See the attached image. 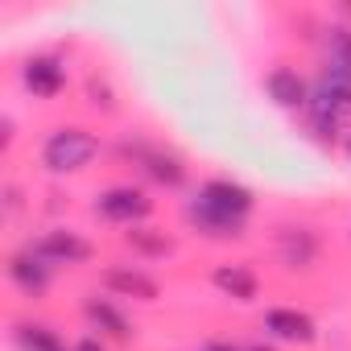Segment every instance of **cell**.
Instances as JSON below:
<instances>
[{"label":"cell","mask_w":351,"mask_h":351,"mask_svg":"<svg viewBox=\"0 0 351 351\" xmlns=\"http://www.w3.org/2000/svg\"><path fill=\"white\" fill-rule=\"evenodd\" d=\"M120 161L124 165H136V173L149 182V186H161V191H182L191 182V165L178 149H169L161 141H149V136H124L116 145Z\"/></svg>","instance_id":"1"},{"label":"cell","mask_w":351,"mask_h":351,"mask_svg":"<svg viewBox=\"0 0 351 351\" xmlns=\"http://www.w3.org/2000/svg\"><path fill=\"white\" fill-rule=\"evenodd\" d=\"M104 153V141L99 132L83 128V124H58L46 132L42 141V169L54 173V178H66V173H83L95 157Z\"/></svg>","instance_id":"2"},{"label":"cell","mask_w":351,"mask_h":351,"mask_svg":"<svg viewBox=\"0 0 351 351\" xmlns=\"http://www.w3.org/2000/svg\"><path fill=\"white\" fill-rule=\"evenodd\" d=\"M153 207L157 203H153V195L141 182H116V186L99 191L95 203H91V211L104 223H116V228H141V223H149Z\"/></svg>","instance_id":"3"},{"label":"cell","mask_w":351,"mask_h":351,"mask_svg":"<svg viewBox=\"0 0 351 351\" xmlns=\"http://www.w3.org/2000/svg\"><path fill=\"white\" fill-rule=\"evenodd\" d=\"M195 199H199L203 207H211V211H219V215L244 223V228H248V219H252V211H256V191L244 186L240 178H223V173H219V178L199 182Z\"/></svg>","instance_id":"4"},{"label":"cell","mask_w":351,"mask_h":351,"mask_svg":"<svg viewBox=\"0 0 351 351\" xmlns=\"http://www.w3.org/2000/svg\"><path fill=\"white\" fill-rule=\"evenodd\" d=\"M29 248L42 261H50L54 269H79V265L95 261V244L83 232H75V228H46L42 236L29 240Z\"/></svg>","instance_id":"5"},{"label":"cell","mask_w":351,"mask_h":351,"mask_svg":"<svg viewBox=\"0 0 351 351\" xmlns=\"http://www.w3.org/2000/svg\"><path fill=\"white\" fill-rule=\"evenodd\" d=\"M99 285L112 298H132V302H145V306L161 302V281L145 265H132V261H108L99 269Z\"/></svg>","instance_id":"6"},{"label":"cell","mask_w":351,"mask_h":351,"mask_svg":"<svg viewBox=\"0 0 351 351\" xmlns=\"http://www.w3.org/2000/svg\"><path fill=\"white\" fill-rule=\"evenodd\" d=\"M273 248H277L281 269H289V273H310L322 256V240L306 223H281L273 232Z\"/></svg>","instance_id":"7"},{"label":"cell","mask_w":351,"mask_h":351,"mask_svg":"<svg viewBox=\"0 0 351 351\" xmlns=\"http://www.w3.org/2000/svg\"><path fill=\"white\" fill-rule=\"evenodd\" d=\"M5 273H9L13 289H17L21 298H29V302L46 298V293H50V285H54V265H50V261H42L29 244H21V248H13V252H9Z\"/></svg>","instance_id":"8"},{"label":"cell","mask_w":351,"mask_h":351,"mask_svg":"<svg viewBox=\"0 0 351 351\" xmlns=\"http://www.w3.org/2000/svg\"><path fill=\"white\" fill-rule=\"evenodd\" d=\"M21 83L34 99H58L71 83V71L58 54H29L21 62Z\"/></svg>","instance_id":"9"},{"label":"cell","mask_w":351,"mask_h":351,"mask_svg":"<svg viewBox=\"0 0 351 351\" xmlns=\"http://www.w3.org/2000/svg\"><path fill=\"white\" fill-rule=\"evenodd\" d=\"M83 322H87V330L91 335H99V339H112V343H132V335H136V326H132V318L112 302V298H99V293H87L83 298Z\"/></svg>","instance_id":"10"},{"label":"cell","mask_w":351,"mask_h":351,"mask_svg":"<svg viewBox=\"0 0 351 351\" xmlns=\"http://www.w3.org/2000/svg\"><path fill=\"white\" fill-rule=\"evenodd\" d=\"M261 326L273 343H289V347H310L318 339V322L298 306H269Z\"/></svg>","instance_id":"11"},{"label":"cell","mask_w":351,"mask_h":351,"mask_svg":"<svg viewBox=\"0 0 351 351\" xmlns=\"http://www.w3.org/2000/svg\"><path fill=\"white\" fill-rule=\"evenodd\" d=\"M261 83H265V95H269L281 112H306V104H310V79H306L298 66L277 62V66L265 71Z\"/></svg>","instance_id":"12"},{"label":"cell","mask_w":351,"mask_h":351,"mask_svg":"<svg viewBox=\"0 0 351 351\" xmlns=\"http://www.w3.org/2000/svg\"><path fill=\"white\" fill-rule=\"evenodd\" d=\"M182 219H186V228L195 232V236H203V240H215V244H232V240H244V223H236V219H228V215H219V211H211V207H203L199 199H186V207H182Z\"/></svg>","instance_id":"13"},{"label":"cell","mask_w":351,"mask_h":351,"mask_svg":"<svg viewBox=\"0 0 351 351\" xmlns=\"http://www.w3.org/2000/svg\"><path fill=\"white\" fill-rule=\"evenodd\" d=\"M211 285H215L223 298L240 302V306H252V302L261 298V273H256L248 261H228V265H215V269H211Z\"/></svg>","instance_id":"14"},{"label":"cell","mask_w":351,"mask_h":351,"mask_svg":"<svg viewBox=\"0 0 351 351\" xmlns=\"http://www.w3.org/2000/svg\"><path fill=\"white\" fill-rule=\"evenodd\" d=\"M124 248L132 252L136 265H153V261H169L178 252L173 236H165V228H153V223H141V228H128L124 232Z\"/></svg>","instance_id":"15"},{"label":"cell","mask_w":351,"mask_h":351,"mask_svg":"<svg viewBox=\"0 0 351 351\" xmlns=\"http://www.w3.org/2000/svg\"><path fill=\"white\" fill-rule=\"evenodd\" d=\"M13 347L17 351H75V343H66L50 322H34V318L13 322Z\"/></svg>","instance_id":"16"},{"label":"cell","mask_w":351,"mask_h":351,"mask_svg":"<svg viewBox=\"0 0 351 351\" xmlns=\"http://www.w3.org/2000/svg\"><path fill=\"white\" fill-rule=\"evenodd\" d=\"M83 99H87V108H95L99 116H116V112H120V95H116V87H112V79H108L104 71H91V75L83 79Z\"/></svg>","instance_id":"17"},{"label":"cell","mask_w":351,"mask_h":351,"mask_svg":"<svg viewBox=\"0 0 351 351\" xmlns=\"http://www.w3.org/2000/svg\"><path fill=\"white\" fill-rule=\"evenodd\" d=\"M21 207H25V203H21V186H17V182H5V215L17 219Z\"/></svg>","instance_id":"18"},{"label":"cell","mask_w":351,"mask_h":351,"mask_svg":"<svg viewBox=\"0 0 351 351\" xmlns=\"http://www.w3.org/2000/svg\"><path fill=\"white\" fill-rule=\"evenodd\" d=\"M75 351H108V339H99V335H83V339H75Z\"/></svg>","instance_id":"19"},{"label":"cell","mask_w":351,"mask_h":351,"mask_svg":"<svg viewBox=\"0 0 351 351\" xmlns=\"http://www.w3.org/2000/svg\"><path fill=\"white\" fill-rule=\"evenodd\" d=\"M244 351H281V347H277V343H248Z\"/></svg>","instance_id":"20"},{"label":"cell","mask_w":351,"mask_h":351,"mask_svg":"<svg viewBox=\"0 0 351 351\" xmlns=\"http://www.w3.org/2000/svg\"><path fill=\"white\" fill-rule=\"evenodd\" d=\"M203 351H244V347H232V343H211V347H203Z\"/></svg>","instance_id":"21"},{"label":"cell","mask_w":351,"mask_h":351,"mask_svg":"<svg viewBox=\"0 0 351 351\" xmlns=\"http://www.w3.org/2000/svg\"><path fill=\"white\" fill-rule=\"evenodd\" d=\"M347 153H351V141H347Z\"/></svg>","instance_id":"22"}]
</instances>
